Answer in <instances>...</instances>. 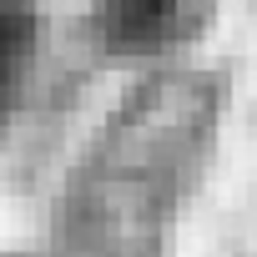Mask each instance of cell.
<instances>
[{
    "label": "cell",
    "mask_w": 257,
    "mask_h": 257,
    "mask_svg": "<svg viewBox=\"0 0 257 257\" xmlns=\"http://www.w3.org/2000/svg\"><path fill=\"white\" fill-rule=\"evenodd\" d=\"M177 6L182 0H111V21L126 31V36H152V31H162L172 16H177Z\"/></svg>",
    "instance_id": "cell-1"
},
{
    "label": "cell",
    "mask_w": 257,
    "mask_h": 257,
    "mask_svg": "<svg viewBox=\"0 0 257 257\" xmlns=\"http://www.w3.org/2000/svg\"><path fill=\"white\" fill-rule=\"evenodd\" d=\"M16 41H21V31H16L6 16H0V76H6V71H11V61H16Z\"/></svg>",
    "instance_id": "cell-2"
}]
</instances>
